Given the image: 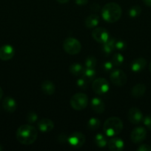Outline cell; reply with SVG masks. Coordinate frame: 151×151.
I'll use <instances>...</instances> for the list:
<instances>
[{"instance_id": "836d02e7", "label": "cell", "mask_w": 151, "mask_h": 151, "mask_svg": "<svg viewBox=\"0 0 151 151\" xmlns=\"http://www.w3.org/2000/svg\"><path fill=\"white\" fill-rule=\"evenodd\" d=\"M138 151H151V146L149 145H141L137 149Z\"/></svg>"}, {"instance_id": "74e56055", "label": "cell", "mask_w": 151, "mask_h": 151, "mask_svg": "<svg viewBox=\"0 0 151 151\" xmlns=\"http://www.w3.org/2000/svg\"><path fill=\"white\" fill-rule=\"evenodd\" d=\"M68 1H69V0H56V1H58V2L60 3V4H65V3L68 2Z\"/></svg>"}, {"instance_id": "ffe728a7", "label": "cell", "mask_w": 151, "mask_h": 151, "mask_svg": "<svg viewBox=\"0 0 151 151\" xmlns=\"http://www.w3.org/2000/svg\"><path fill=\"white\" fill-rule=\"evenodd\" d=\"M115 39L113 38H109V39L102 44V50L106 55H109L115 50Z\"/></svg>"}, {"instance_id": "83f0119b", "label": "cell", "mask_w": 151, "mask_h": 151, "mask_svg": "<svg viewBox=\"0 0 151 151\" xmlns=\"http://www.w3.org/2000/svg\"><path fill=\"white\" fill-rule=\"evenodd\" d=\"M141 13H142V8H141L140 6L139 5L133 6V7H132L128 11L129 16L131 18L138 17V16L141 14Z\"/></svg>"}, {"instance_id": "d590c367", "label": "cell", "mask_w": 151, "mask_h": 151, "mask_svg": "<svg viewBox=\"0 0 151 151\" xmlns=\"http://www.w3.org/2000/svg\"><path fill=\"white\" fill-rule=\"evenodd\" d=\"M75 2L78 5L83 6L85 5V4H87L88 3V0H75Z\"/></svg>"}, {"instance_id": "d4e9b609", "label": "cell", "mask_w": 151, "mask_h": 151, "mask_svg": "<svg viewBox=\"0 0 151 151\" xmlns=\"http://www.w3.org/2000/svg\"><path fill=\"white\" fill-rule=\"evenodd\" d=\"M100 126V120L96 117L90 118L87 122V128L91 131L97 130Z\"/></svg>"}, {"instance_id": "2e32d148", "label": "cell", "mask_w": 151, "mask_h": 151, "mask_svg": "<svg viewBox=\"0 0 151 151\" xmlns=\"http://www.w3.org/2000/svg\"><path fill=\"white\" fill-rule=\"evenodd\" d=\"M147 65V60L144 58H138L131 63V70L133 72H139L143 70Z\"/></svg>"}, {"instance_id": "ba28073f", "label": "cell", "mask_w": 151, "mask_h": 151, "mask_svg": "<svg viewBox=\"0 0 151 151\" xmlns=\"http://www.w3.org/2000/svg\"><path fill=\"white\" fill-rule=\"evenodd\" d=\"M68 142L74 148H80L85 142V136L82 133L76 131L68 137Z\"/></svg>"}, {"instance_id": "7402d4cb", "label": "cell", "mask_w": 151, "mask_h": 151, "mask_svg": "<svg viewBox=\"0 0 151 151\" xmlns=\"http://www.w3.org/2000/svg\"><path fill=\"white\" fill-rule=\"evenodd\" d=\"M69 71L72 75L75 76H81L84 71V66L78 63H74L70 66Z\"/></svg>"}, {"instance_id": "4fadbf2b", "label": "cell", "mask_w": 151, "mask_h": 151, "mask_svg": "<svg viewBox=\"0 0 151 151\" xmlns=\"http://www.w3.org/2000/svg\"><path fill=\"white\" fill-rule=\"evenodd\" d=\"M38 130L42 133H48L51 131L54 128V123L51 119H42L37 123Z\"/></svg>"}, {"instance_id": "603a6c76", "label": "cell", "mask_w": 151, "mask_h": 151, "mask_svg": "<svg viewBox=\"0 0 151 151\" xmlns=\"http://www.w3.org/2000/svg\"><path fill=\"white\" fill-rule=\"evenodd\" d=\"M94 142L95 144L98 146L99 147H105V146L107 145V139L105 136L102 134H98L95 136L94 138Z\"/></svg>"}, {"instance_id": "cb8c5ba5", "label": "cell", "mask_w": 151, "mask_h": 151, "mask_svg": "<svg viewBox=\"0 0 151 151\" xmlns=\"http://www.w3.org/2000/svg\"><path fill=\"white\" fill-rule=\"evenodd\" d=\"M82 77L87 82H90V81H93L95 78V77H96V71H95L94 69L85 68L84 72H83Z\"/></svg>"}, {"instance_id": "d6a6232c", "label": "cell", "mask_w": 151, "mask_h": 151, "mask_svg": "<svg viewBox=\"0 0 151 151\" xmlns=\"http://www.w3.org/2000/svg\"><path fill=\"white\" fill-rule=\"evenodd\" d=\"M113 63L112 61H106L103 63V69L105 72H110L113 69Z\"/></svg>"}, {"instance_id": "44dd1931", "label": "cell", "mask_w": 151, "mask_h": 151, "mask_svg": "<svg viewBox=\"0 0 151 151\" xmlns=\"http://www.w3.org/2000/svg\"><path fill=\"white\" fill-rule=\"evenodd\" d=\"M99 17L96 14H92L87 16L85 19V26L87 28L96 27L99 23Z\"/></svg>"}, {"instance_id": "277c9868", "label": "cell", "mask_w": 151, "mask_h": 151, "mask_svg": "<svg viewBox=\"0 0 151 151\" xmlns=\"http://www.w3.org/2000/svg\"><path fill=\"white\" fill-rule=\"evenodd\" d=\"M70 103L74 110L81 111L87 107L88 103V97L84 93H76L71 97Z\"/></svg>"}, {"instance_id": "e0dca14e", "label": "cell", "mask_w": 151, "mask_h": 151, "mask_svg": "<svg viewBox=\"0 0 151 151\" xmlns=\"http://www.w3.org/2000/svg\"><path fill=\"white\" fill-rule=\"evenodd\" d=\"M91 108L96 113L102 114L105 111V105L100 98L94 97L91 100Z\"/></svg>"}, {"instance_id": "e575fe53", "label": "cell", "mask_w": 151, "mask_h": 151, "mask_svg": "<svg viewBox=\"0 0 151 151\" xmlns=\"http://www.w3.org/2000/svg\"><path fill=\"white\" fill-rule=\"evenodd\" d=\"M90 9H91V10H93V11L98 12L101 10V7L99 4H97V3H93V4H92L91 5H90Z\"/></svg>"}, {"instance_id": "f35d334b", "label": "cell", "mask_w": 151, "mask_h": 151, "mask_svg": "<svg viewBox=\"0 0 151 151\" xmlns=\"http://www.w3.org/2000/svg\"><path fill=\"white\" fill-rule=\"evenodd\" d=\"M2 96H3V91L2 89H1V87H0V100H1V99L2 98Z\"/></svg>"}, {"instance_id": "7a4b0ae2", "label": "cell", "mask_w": 151, "mask_h": 151, "mask_svg": "<svg viewBox=\"0 0 151 151\" xmlns=\"http://www.w3.org/2000/svg\"><path fill=\"white\" fill-rule=\"evenodd\" d=\"M121 8L117 3L110 2L102 9V16L105 21L109 23L117 22L121 16Z\"/></svg>"}, {"instance_id": "52a82bcc", "label": "cell", "mask_w": 151, "mask_h": 151, "mask_svg": "<svg viewBox=\"0 0 151 151\" xmlns=\"http://www.w3.org/2000/svg\"><path fill=\"white\" fill-rule=\"evenodd\" d=\"M92 88L96 94H105L109 91L110 84L105 78H99L93 81Z\"/></svg>"}, {"instance_id": "8d00e7d4", "label": "cell", "mask_w": 151, "mask_h": 151, "mask_svg": "<svg viewBox=\"0 0 151 151\" xmlns=\"http://www.w3.org/2000/svg\"><path fill=\"white\" fill-rule=\"evenodd\" d=\"M143 2L148 7H151V0H142Z\"/></svg>"}, {"instance_id": "ab89813d", "label": "cell", "mask_w": 151, "mask_h": 151, "mask_svg": "<svg viewBox=\"0 0 151 151\" xmlns=\"http://www.w3.org/2000/svg\"><path fill=\"white\" fill-rule=\"evenodd\" d=\"M149 70L150 71V72H151V62L150 63V65H149Z\"/></svg>"}, {"instance_id": "6da1fadb", "label": "cell", "mask_w": 151, "mask_h": 151, "mask_svg": "<svg viewBox=\"0 0 151 151\" xmlns=\"http://www.w3.org/2000/svg\"><path fill=\"white\" fill-rule=\"evenodd\" d=\"M16 136L19 143L29 145L36 142L38 137V131L32 125H23L18 128Z\"/></svg>"}, {"instance_id": "5b68a950", "label": "cell", "mask_w": 151, "mask_h": 151, "mask_svg": "<svg viewBox=\"0 0 151 151\" xmlns=\"http://www.w3.org/2000/svg\"><path fill=\"white\" fill-rule=\"evenodd\" d=\"M63 49L68 54L76 55L81 50V44L76 38H67L63 42Z\"/></svg>"}, {"instance_id": "60d3db41", "label": "cell", "mask_w": 151, "mask_h": 151, "mask_svg": "<svg viewBox=\"0 0 151 151\" xmlns=\"http://www.w3.org/2000/svg\"><path fill=\"white\" fill-rule=\"evenodd\" d=\"M1 150H2V147H1V145H0V151H1Z\"/></svg>"}, {"instance_id": "9c48e42d", "label": "cell", "mask_w": 151, "mask_h": 151, "mask_svg": "<svg viewBox=\"0 0 151 151\" xmlns=\"http://www.w3.org/2000/svg\"><path fill=\"white\" fill-rule=\"evenodd\" d=\"M92 37L97 42L100 43V44H104L109 39L110 35L109 32L106 29L99 27H96L93 29V32H92Z\"/></svg>"}, {"instance_id": "f1b7e54d", "label": "cell", "mask_w": 151, "mask_h": 151, "mask_svg": "<svg viewBox=\"0 0 151 151\" xmlns=\"http://www.w3.org/2000/svg\"><path fill=\"white\" fill-rule=\"evenodd\" d=\"M37 119H38V115L35 112L30 111L27 114L26 120L29 123H34V122H36Z\"/></svg>"}, {"instance_id": "f546056e", "label": "cell", "mask_w": 151, "mask_h": 151, "mask_svg": "<svg viewBox=\"0 0 151 151\" xmlns=\"http://www.w3.org/2000/svg\"><path fill=\"white\" fill-rule=\"evenodd\" d=\"M76 85L78 86V88H82V89H87L88 83H87V81L84 78H81L77 80Z\"/></svg>"}, {"instance_id": "8992f818", "label": "cell", "mask_w": 151, "mask_h": 151, "mask_svg": "<svg viewBox=\"0 0 151 151\" xmlns=\"http://www.w3.org/2000/svg\"><path fill=\"white\" fill-rule=\"evenodd\" d=\"M110 78L111 82L117 86H123L127 83V80L125 72L119 69H113Z\"/></svg>"}, {"instance_id": "1f68e13d", "label": "cell", "mask_w": 151, "mask_h": 151, "mask_svg": "<svg viewBox=\"0 0 151 151\" xmlns=\"http://www.w3.org/2000/svg\"><path fill=\"white\" fill-rule=\"evenodd\" d=\"M143 123L147 128L151 131V115H147L143 118Z\"/></svg>"}, {"instance_id": "4dcf8cb0", "label": "cell", "mask_w": 151, "mask_h": 151, "mask_svg": "<svg viewBox=\"0 0 151 151\" xmlns=\"http://www.w3.org/2000/svg\"><path fill=\"white\" fill-rule=\"evenodd\" d=\"M126 43L124 41H121V40H115V50H124L126 48Z\"/></svg>"}, {"instance_id": "30bf717a", "label": "cell", "mask_w": 151, "mask_h": 151, "mask_svg": "<svg viewBox=\"0 0 151 151\" xmlns=\"http://www.w3.org/2000/svg\"><path fill=\"white\" fill-rule=\"evenodd\" d=\"M147 131L143 127H137L134 128L130 134L131 141L135 144H139L146 139Z\"/></svg>"}, {"instance_id": "ac0fdd59", "label": "cell", "mask_w": 151, "mask_h": 151, "mask_svg": "<svg viewBox=\"0 0 151 151\" xmlns=\"http://www.w3.org/2000/svg\"><path fill=\"white\" fill-rule=\"evenodd\" d=\"M41 88L43 93L47 95H52L56 91V86H55L54 83L48 80L43 81L41 86Z\"/></svg>"}, {"instance_id": "8fae6325", "label": "cell", "mask_w": 151, "mask_h": 151, "mask_svg": "<svg viewBox=\"0 0 151 151\" xmlns=\"http://www.w3.org/2000/svg\"><path fill=\"white\" fill-rule=\"evenodd\" d=\"M127 116H128L129 121L132 124H134V125H137V124L140 123L143 120L144 118L143 114L141 111L140 109L136 107H133L130 109L128 114H127Z\"/></svg>"}, {"instance_id": "d6986e66", "label": "cell", "mask_w": 151, "mask_h": 151, "mask_svg": "<svg viewBox=\"0 0 151 151\" xmlns=\"http://www.w3.org/2000/svg\"><path fill=\"white\" fill-rule=\"evenodd\" d=\"M145 91H146V86L144 84L138 83L132 88L131 94L134 98H139L144 94Z\"/></svg>"}, {"instance_id": "4316f807", "label": "cell", "mask_w": 151, "mask_h": 151, "mask_svg": "<svg viewBox=\"0 0 151 151\" xmlns=\"http://www.w3.org/2000/svg\"><path fill=\"white\" fill-rule=\"evenodd\" d=\"M96 63H97V60L94 56H88L84 62V66H85V68L94 69L96 66Z\"/></svg>"}, {"instance_id": "5bb4252c", "label": "cell", "mask_w": 151, "mask_h": 151, "mask_svg": "<svg viewBox=\"0 0 151 151\" xmlns=\"http://www.w3.org/2000/svg\"><path fill=\"white\" fill-rule=\"evenodd\" d=\"M2 107L8 113H13L17 109L16 101L11 97H7L3 100Z\"/></svg>"}, {"instance_id": "3957f363", "label": "cell", "mask_w": 151, "mask_h": 151, "mask_svg": "<svg viewBox=\"0 0 151 151\" xmlns=\"http://www.w3.org/2000/svg\"><path fill=\"white\" fill-rule=\"evenodd\" d=\"M103 130L107 137H115L123 130L122 121L116 116H111L107 119L105 122Z\"/></svg>"}, {"instance_id": "9a60e30c", "label": "cell", "mask_w": 151, "mask_h": 151, "mask_svg": "<svg viewBox=\"0 0 151 151\" xmlns=\"http://www.w3.org/2000/svg\"><path fill=\"white\" fill-rule=\"evenodd\" d=\"M107 146L110 150L121 151L124 150V143L120 138H113L107 142Z\"/></svg>"}, {"instance_id": "7c38bea8", "label": "cell", "mask_w": 151, "mask_h": 151, "mask_svg": "<svg viewBox=\"0 0 151 151\" xmlns=\"http://www.w3.org/2000/svg\"><path fill=\"white\" fill-rule=\"evenodd\" d=\"M15 50L10 44H4L0 47V59L2 60H9L13 58Z\"/></svg>"}, {"instance_id": "484cf974", "label": "cell", "mask_w": 151, "mask_h": 151, "mask_svg": "<svg viewBox=\"0 0 151 151\" xmlns=\"http://www.w3.org/2000/svg\"><path fill=\"white\" fill-rule=\"evenodd\" d=\"M124 56L123 55H121V53L118 52V53H115L112 58V63H113L114 66H121V64L123 63L124 62Z\"/></svg>"}]
</instances>
